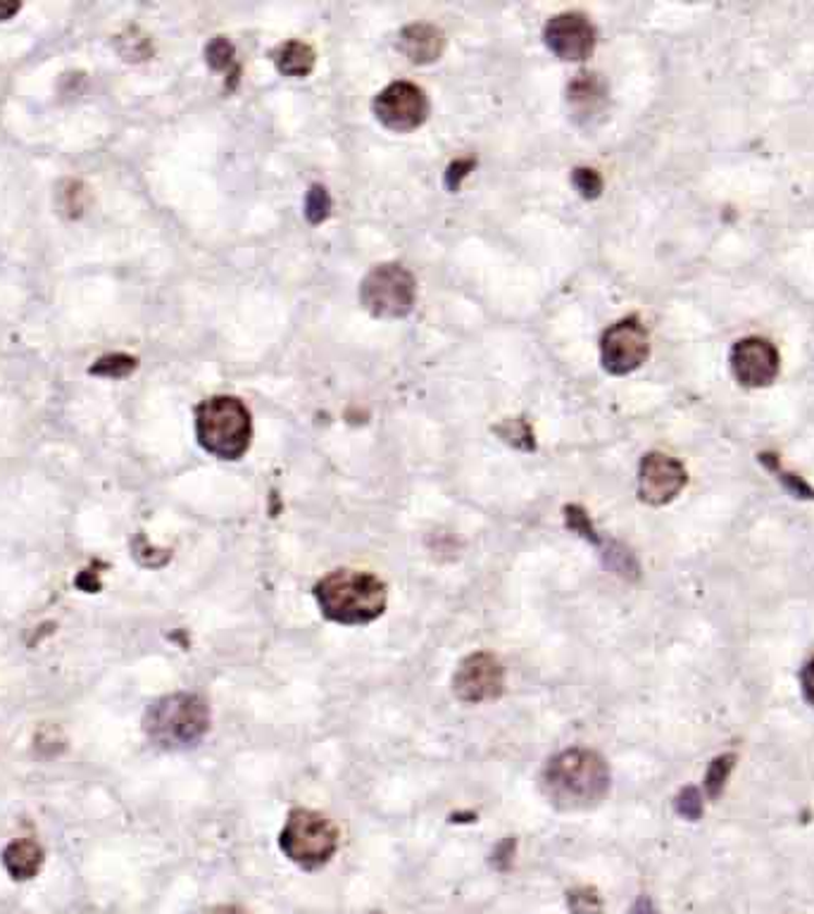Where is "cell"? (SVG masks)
Returning a JSON list of instances; mask_svg holds the SVG:
<instances>
[{
  "mask_svg": "<svg viewBox=\"0 0 814 914\" xmlns=\"http://www.w3.org/2000/svg\"><path fill=\"white\" fill-rule=\"evenodd\" d=\"M546 46L553 50L560 60L582 62L594 53L598 34L594 24L582 12H562L546 24Z\"/></svg>",
  "mask_w": 814,
  "mask_h": 914,
  "instance_id": "7c38bea8",
  "label": "cell"
},
{
  "mask_svg": "<svg viewBox=\"0 0 814 914\" xmlns=\"http://www.w3.org/2000/svg\"><path fill=\"white\" fill-rule=\"evenodd\" d=\"M505 670L491 652H475L459 662L453 676V690L463 702H486L503 694Z\"/></svg>",
  "mask_w": 814,
  "mask_h": 914,
  "instance_id": "30bf717a",
  "label": "cell"
},
{
  "mask_svg": "<svg viewBox=\"0 0 814 914\" xmlns=\"http://www.w3.org/2000/svg\"><path fill=\"white\" fill-rule=\"evenodd\" d=\"M650 338L646 326L629 317L612 324L600 338V360L610 374H632L648 360Z\"/></svg>",
  "mask_w": 814,
  "mask_h": 914,
  "instance_id": "52a82bcc",
  "label": "cell"
},
{
  "mask_svg": "<svg viewBox=\"0 0 814 914\" xmlns=\"http://www.w3.org/2000/svg\"><path fill=\"white\" fill-rule=\"evenodd\" d=\"M3 865L15 881H29L44 867V847L32 839L12 841L3 851Z\"/></svg>",
  "mask_w": 814,
  "mask_h": 914,
  "instance_id": "5bb4252c",
  "label": "cell"
},
{
  "mask_svg": "<svg viewBox=\"0 0 814 914\" xmlns=\"http://www.w3.org/2000/svg\"><path fill=\"white\" fill-rule=\"evenodd\" d=\"M541 791L558 809L594 807L610 791V767L596 750L570 748L546 765Z\"/></svg>",
  "mask_w": 814,
  "mask_h": 914,
  "instance_id": "6da1fadb",
  "label": "cell"
},
{
  "mask_svg": "<svg viewBox=\"0 0 814 914\" xmlns=\"http://www.w3.org/2000/svg\"><path fill=\"white\" fill-rule=\"evenodd\" d=\"M318 608L334 624L362 626L379 620L386 610V584L370 572L336 569L312 589Z\"/></svg>",
  "mask_w": 814,
  "mask_h": 914,
  "instance_id": "7a4b0ae2",
  "label": "cell"
},
{
  "mask_svg": "<svg viewBox=\"0 0 814 914\" xmlns=\"http://www.w3.org/2000/svg\"><path fill=\"white\" fill-rule=\"evenodd\" d=\"M115 46H117V50H120V56L124 58V60H134V62H139V60H146V58H151V53H153V48H151V38L148 36H143V34H139V29H129V32H124V34H120L115 38Z\"/></svg>",
  "mask_w": 814,
  "mask_h": 914,
  "instance_id": "d6986e66",
  "label": "cell"
},
{
  "mask_svg": "<svg viewBox=\"0 0 814 914\" xmlns=\"http://www.w3.org/2000/svg\"><path fill=\"white\" fill-rule=\"evenodd\" d=\"M443 44L445 38L436 27H431V24H412V27H405L400 32L398 48L400 53L410 58L412 62L427 64L439 60Z\"/></svg>",
  "mask_w": 814,
  "mask_h": 914,
  "instance_id": "4fadbf2b",
  "label": "cell"
},
{
  "mask_svg": "<svg viewBox=\"0 0 814 914\" xmlns=\"http://www.w3.org/2000/svg\"><path fill=\"white\" fill-rule=\"evenodd\" d=\"M417 296V284L410 272L400 265H379L374 267L360 286L362 305L374 317L398 320L412 312Z\"/></svg>",
  "mask_w": 814,
  "mask_h": 914,
  "instance_id": "8992f818",
  "label": "cell"
},
{
  "mask_svg": "<svg viewBox=\"0 0 814 914\" xmlns=\"http://www.w3.org/2000/svg\"><path fill=\"white\" fill-rule=\"evenodd\" d=\"M686 469L665 453H648L638 469V495L648 505H667L686 486Z\"/></svg>",
  "mask_w": 814,
  "mask_h": 914,
  "instance_id": "8fae6325",
  "label": "cell"
},
{
  "mask_svg": "<svg viewBox=\"0 0 814 914\" xmlns=\"http://www.w3.org/2000/svg\"><path fill=\"white\" fill-rule=\"evenodd\" d=\"M146 736L165 750H183L201 743L210 729L207 702L195 694H172L155 700L143 717Z\"/></svg>",
  "mask_w": 814,
  "mask_h": 914,
  "instance_id": "277c9868",
  "label": "cell"
},
{
  "mask_svg": "<svg viewBox=\"0 0 814 914\" xmlns=\"http://www.w3.org/2000/svg\"><path fill=\"white\" fill-rule=\"evenodd\" d=\"M733 762H737V755H721L707 769V777H705V789L710 798H717V795L725 791L727 786V779L733 769Z\"/></svg>",
  "mask_w": 814,
  "mask_h": 914,
  "instance_id": "ffe728a7",
  "label": "cell"
},
{
  "mask_svg": "<svg viewBox=\"0 0 814 914\" xmlns=\"http://www.w3.org/2000/svg\"><path fill=\"white\" fill-rule=\"evenodd\" d=\"M632 914H658V912H655V907H653V903H650L648 898H641L638 903L634 905Z\"/></svg>",
  "mask_w": 814,
  "mask_h": 914,
  "instance_id": "f1b7e54d",
  "label": "cell"
},
{
  "mask_svg": "<svg viewBox=\"0 0 814 914\" xmlns=\"http://www.w3.org/2000/svg\"><path fill=\"white\" fill-rule=\"evenodd\" d=\"M330 213H332V199H330V193H326V189L320 187V184L310 187L308 199H306L308 221H312V225H320V221H324L326 217H330Z\"/></svg>",
  "mask_w": 814,
  "mask_h": 914,
  "instance_id": "44dd1931",
  "label": "cell"
},
{
  "mask_svg": "<svg viewBox=\"0 0 814 914\" xmlns=\"http://www.w3.org/2000/svg\"><path fill=\"white\" fill-rule=\"evenodd\" d=\"M20 8H22L20 3H3V0H0V22L10 20L15 12H20Z\"/></svg>",
  "mask_w": 814,
  "mask_h": 914,
  "instance_id": "83f0119b",
  "label": "cell"
},
{
  "mask_svg": "<svg viewBox=\"0 0 814 914\" xmlns=\"http://www.w3.org/2000/svg\"><path fill=\"white\" fill-rule=\"evenodd\" d=\"M136 370V358L124 356V352H112V356H103L88 368V374L96 376H108V378H122Z\"/></svg>",
  "mask_w": 814,
  "mask_h": 914,
  "instance_id": "ac0fdd59",
  "label": "cell"
},
{
  "mask_svg": "<svg viewBox=\"0 0 814 914\" xmlns=\"http://www.w3.org/2000/svg\"><path fill=\"white\" fill-rule=\"evenodd\" d=\"M374 115L393 132H410L427 120L429 100L419 86L410 82H396L386 86L374 100Z\"/></svg>",
  "mask_w": 814,
  "mask_h": 914,
  "instance_id": "9c48e42d",
  "label": "cell"
},
{
  "mask_svg": "<svg viewBox=\"0 0 814 914\" xmlns=\"http://www.w3.org/2000/svg\"><path fill=\"white\" fill-rule=\"evenodd\" d=\"M475 165L471 160H457V163H453L451 167H448V172H445V184H448V189H453V191H457V187H459V181H463L465 177H467V169Z\"/></svg>",
  "mask_w": 814,
  "mask_h": 914,
  "instance_id": "484cf974",
  "label": "cell"
},
{
  "mask_svg": "<svg viewBox=\"0 0 814 914\" xmlns=\"http://www.w3.org/2000/svg\"><path fill=\"white\" fill-rule=\"evenodd\" d=\"M570 910L574 914H600L602 900L594 888H576L570 893Z\"/></svg>",
  "mask_w": 814,
  "mask_h": 914,
  "instance_id": "603a6c76",
  "label": "cell"
},
{
  "mask_svg": "<svg viewBox=\"0 0 814 914\" xmlns=\"http://www.w3.org/2000/svg\"><path fill=\"white\" fill-rule=\"evenodd\" d=\"M215 914H248V912H246V910H241V907L227 905V907H219V910H215Z\"/></svg>",
  "mask_w": 814,
  "mask_h": 914,
  "instance_id": "f546056e",
  "label": "cell"
},
{
  "mask_svg": "<svg viewBox=\"0 0 814 914\" xmlns=\"http://www.w3.org/2000/svg\"><path fill=\"white\" fill-rule=\"evenodd\" d=\"M800 686H803L805 700L814 708V660L803 670V674H800Z\"/></svg>",
  "mask_w": 814,
  "mask_h": 914,
  "instance_id": "4316f807",
  "label": "cell"
},
{
  "mask_svg": "<svg viewBox=\"0 0 814 914\" xmlns=\"http://www.w3.org/2000/svg\"><path fill=\"white\" fill-rule=\"evenodd\" d=\"M574 187L579 189V193L586 195V199H598L602 191V179L596 169H576Z\"/></svg>",
  "mask_w": 814,
  "mask_h": 914,
  "instance_id": "d4e9b609",
  "label": "cell"
},
{
  "mask_svg": "<svg viewBox=\"0 0 814 914\" xmlns=\"http://www.w3.org/2000/svg\"><path fill=\"white\" fill-rule=\"evenodd\" d=\"M277 64L286 76H308L314 68V50L303 41H288L277 50Z\"/></svg>",
  "mask_w": 814,
  "mask_h": 914,
  "instance_id": "9a60e30c",
  "label": "cell"
},
{
  "mask_svg": "<svg viewBox=\"0 0 814 914\" xmlns=\"http://www.w3.org/2000/svg\"><path fill=\"white\" fill-rule=\"evenodd\" d=\"M600 98L602 94L596 74H582L579 80L570 86V103L576 112H594Z\"/></svg>",
  "mask_w": 814,
  "mask_h": 914,
  "instance_id": "2e32d148",
  "label": "cell"
},
{
  "mask_svg": "<svg viewBox=\"0 0 814 914\" xmlns=\"http://www.w3.org/2000/svg\"><path fill=\"white\" fill-rule=\"evenodd\" d=\"M195 436L219 460H239L251 448V412L234 396L207 398L195 408Z\"/></svg>",
  "mask_w": 814,
  "mask_h": 914,
  "instance_id": "3957f363",
  "label": "cell"
},
{
  "mask_svg": "<svg viewBox=\"0 0 814 914\" xmlns=\"http://www.w3.org/2000/svg\"><path fill=\"white\" fill-rule=\"evenodd\" d=\"M86 205V191L79 181H68L60 191V207L68 217H82Z\"/></svg>",
  "mask_w": 814,
  "mask_h": 914,
  "instance_id": "7402d4cb",
  "label": "cell"
},
{
  "mask_svg": "<svg viewBox=\"0 0 814 914\" xmlns=\"http://www.w3.org/2000/svg\"><path fill=\"white\" fill-rule=\"evenodd\" d=\"M677 813L686 819H698L703 815V795L698 789H684L677 798Z\"/></svg>",
  "mask_w": 814,
  "mask_h": 914,
  "instance_id": "cb8c5ba5",
  "label": "cell"
},
{
  "mask_svg": "<svg viewBox=\"0 0 814 914\" xmlns=\"http://www.w3.org/2000/svg\"><path fill=\"white\" fill-rule=\"evenodd\" d=\"M731 372L737 382L745 388H765L771 386L774 378L779 376L781 358L779 350L767 338L747 336L733 344L729 356Z\"/></svg>",
  "mask_w": 814,
  "mask_h": 914,
  "instance_id": "ba28073f",
  "label": "cell"
},
{
  "mask_svg": "<svg viewBox=\"0 0 814 914\" xmlns=\"http://www.w3.org/2000/svg\"><path fill=\"white\" fill-rule=\"evenodd\" d=\"M205 58L210 62V68L219 70V72H229V80L231 84L239 80V70H236V58H234V48L227 41V38H213L210 46L205 48Z\"/></svg>",
  "mask_w": 814,
  "mask_h": 914,
  "instance_id": "e0dca14e",
  "label": "cell"
},
{
  "mask_svg": "<svg viewBox=\"0 0 814 914\" xmlns=\"http://www.w3.org/2000/svg\"><path fill=\"white\" fill-rule=\"evenodd\" d=\"M282 853L303 869H320L330 862L338 847V829L312 809H296L288 815L279 833Z\"/></svg>",
  "mask_w": 814,
  "mask_h": 914,
  "instance_id": "5b68a950",
  "label": "cell"
}]
</instances>
